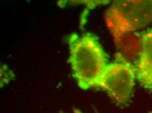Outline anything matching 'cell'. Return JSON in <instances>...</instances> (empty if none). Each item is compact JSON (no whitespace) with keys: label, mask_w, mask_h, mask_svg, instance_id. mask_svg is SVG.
I'll use <instances>...</instances> for the list:
<instances>
[{"label":"cell","mask_w":152,"mask_h":113,"mask_svg":"<svg viewBox=\"0 0 152 113\" xmlns=\"http://www.w3.org/2000/svg\"><path fill=\"white\" fill-rule=\"evenodd\" d=\"M73 77L79 87L87 90L97 87L107 65L106 54L93 34L73 33L68 40Z\"/></svg>","instance_id":"6da1fadb"},{"label":"cell","mask_w":152,"mask_h":113,"mask_svg":"<svg viewBox=\"0 0 152 113\" xmlns=\"http://www.w3.org/2000/svg\"><path fill=\"white\" fill-rule=\"evenodd\" d=\"M136 79V67L122 56L116 54L115 61L107 64L96 88L106 92L117 104L124 106L132 98Z\"/></svg>","instance_id":"7a4b0ae2"},{"label":"cell","mask_w":152,"mask_h":113,"mask_svg":"<svg viewBox=\"0 0 152 113\" xmlns=\"http://www.w3.org/2000/svg\"><path fill=\"white\" fill-rule=\"evenodd\" d=\"M105 16L128 29L138 31L152 22V0L114 1Z\"/></svg>","instance_id":"3957f363"},{"label":"cell","mask_w":152,"mask_h":113,"mask_svg":"<svg viewBox=\"0 0 152 113\" xmlns=\"http://www.w3.org/2000/svg\"><path fill=\"white\" fill-rule=\"evenodd\" d=\"M105 20L118 51L117 54L136 67L141 51L143 32L128 29L106 16Z\"/></svg>","instance_id":"277c9868"},{"label":"cell","mask_w":152,"mask_h":113,"mask_svg":"<svg viewBox=\"0 0 152 113\" xmlns=\"http://www.w3.org/2000/svg\"><path fill=\"white\" fill-rule=\"evenodd\" d=\"M136 69L139 83L144 88L152 90V27L143 32L141 51Z\"/></svg>","instance_id":"5b68a950"},{"label":"cell","mask_w":152,"mask_h":113,"mask_svg":"<svg viewBox=\"0 0 152 113\" xmlns=\"http://www.w3.org/2000/svg\"><path fill=\"white\" fill-rule=\"evenodd\" d=\"M73 113H83L80 109H76V108H73Z\"/></svg>","instance_id":"8992f818"},{"label":"cell","mask_w":152,"mask_h":113,"mask_svg":"<svg viewBox=\"0 0 152 113\" xmlns=\"http://www.w3.org/2000/svg\"><path fill=\"white\" fill-rule=\"evenodd\" d=\"M59 113H65V112H62V111H60Z\"/></svg>","instance_id":"52a82bcc"}]
</instances>
